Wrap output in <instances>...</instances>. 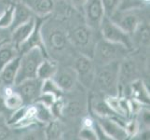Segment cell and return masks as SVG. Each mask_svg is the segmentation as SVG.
<instances>
[{
  "instance_id": "cell-1",
  "label": "cell",
  "mask_w": 150,
  "mask_h": 140,
  "mask_svg": "<svg viewBox=\"0 0 150 140\" xmlns=\"http://www.w3.org/2000/svg\"><path fill=\"white\" fill-rule=\"evenodd\" d=\"M46 57H49L47 53H45L39 47H34L25 51L24 53L21 54L19 69L14 85H17L25 80L37 77L38 65Z\"/></svg>"
},
{
  "instance_id": "cell-18",
  "label": "cell",
  "mask_w": 150,
  "mask_h": 140,
  "mask_svg": "<svg viewBox=\"0 0 150 140\" xmlns=\"http://www.w3.org/2000/svg\"><path fill=\"white\" fill-rule=\"evenodd\" d=\"M57 69H58V65L56 62L50 60L49 57H46L38 65L37 77L42 81L52 79Z\"/></svg>"
},
{
  "instance_id": "cell-14",
  "label": "cell",
  "mask_w": 150,
  "mask_h": 140,
  "mask_svg": "<svg viewBox=\"0 0 150 140\" xmlns=\"http://www.w3.org/2000/svg\"><path fill=\"white\" fill-rule=\"evenodd\" d=\"M137 67L134 61L131 59H125L122 63H120L118 69V87L120 85H126L132 83L136 76Z\"/></svg>"
},
{
  "instance_id": "cell-31",
  "label": "cell",
  "mask_w": 150,
  "mask_h": 140,
  "mask_svg": "<svg viewBox=\"0 0 150 140\" xmlns=\"http://www.w3.org/2000/svg\"><path fill=\"white\" fill-rule=\"evenodd\" d=\"M125 130L128 134V136H134L138 130V124L136 121H132L125 126Z\"/></svg>"
},
{
  "instance_id": "cell-16",
  "label": "cell",
  "mask_w": 150,
  "mask_h": 140,
  "mask_svg": "<svg viewBox=\"0 0 150 140\" xmlns=\"http://www.w3.org/2000/svg\"><path fill=\"white\" fill-rule=\"evenodd\" d=\"M21 55L15 57L14 59L5 65L2 70L0 71V80L5 86L14 85L15 79H16L17 72L19 69Z\"/></svg>"
},
{
  "instance_id": "cell-5",
  "label": "cell",
  "mask_w": 150,
  "mask_h": 140,
  "mask_svg": "<svg viewBox=\"0 0 150 140\" xmlns=\"http://www.w3.org/2000/svg\"><path fill=\"white\" fill-rule=\"evenodd\" d=\"M99 29L101 30L103 38L114 43L121 44L124 47H126L127 49H130L132 47L130 34H128L124 30H122L117 24L112 22L108 17H103Z\"/></svg>"
},
{
  "instance_id": "cell-3",
  "label": "cell",
  "mask_w": 150,
  "mask_h": 140,
  "mask_svg": "<svg viewBox=\"0 0 150 140\" xmlns=\"http://www.w3.org/2000/svg\"><path fill=\"white\" fill-rule=\"evenodd\" d=\"M128 49L121 44L114 43L105 38L100 39L93 49L94 60L99 65L114 61H120L127 54Z\"/></svg>"
},
{
  "instance_id": "cell-9",
  "label": "cell",
  "mask_w": 150,
  "mask_h": 140,
  "mask_svg": "<svg viewBox=\"0 0 150 140\" xmlns=\"http://www.w3.org/2000/svg\"><path fill=\"white\" fill-rule=\"evenodd\" d=\"M109 19L117 24L122 30L128 34H132L136 31L139 26L140 20L138 15L132 11H115Z\"/></svg>"
},
{
  "instance_id": "cell-10",
  "label": "cell",
  "mask_w": 150,
  "mask_h": 140,
  "mask_svg": "<svg viewBox=\"0 0 150 140\" xmlns=\"http://www.w3.org/2000/svg\"><path fill=\"white\" fill-rule=\"evenodd\" d=\"M70 39L76 48L80 50H88L93 40V32L88 25H79L71 31Z\"/></svg>"
},
{
  "instance_id": "cell-23",
  "label": "cell",
  "mask_w": 150,
  "mask_h": 140,
  "mask_svg": "<svg viewBox=\"0 0 150 140\" xmlns=\"http://www.w3.org/2000/svg\"><path fill=\"white\" fill-rule=\"evenodd\" d=\"M62 92H63V91L58 87V85L55 83V81L52 79L43 81L41 93H50V95H52L55 98H59L62 95Z\"/></svg>"
},
{
  "instance_id": "cell-21",
  "label": "cell",
  "mask_w": 150,
  "mask_h": 140,
  "mask_svg": "<svg viewBox=\"0 0 150 140\" xmlns=\"http://www.w3.org/2000/svg\"><path fill=\"white\" fill-rule=\"evenodd\" d=\"M146 3L144 0H120L117 11H132L143 8ZM116 10V11H117Z\"/></svg>"
},
{
  "instance_id": "cell-7",
  "label": "cell",
  "mask_w": 150,
  "mask_h": 140,
  "mask_svg": "<svg viewBox=\"0 0 150 140\" xmlns=\"http://www.w3.org/2000/svg\"><path fill=\"white\" fill-rule=\"evenodd\" d=\"M83 9L86 24L92 30H98L105 16L102 0H86Z\"/></svg>"
},
{
  "instance_id": "cell-6",
  "label": "cell",
  "mask_w": 150,
  "mask_h": 140,
  "mask_svg": "<svg viewBox=\"0 0 150 140\" xmlns=\"http://www.w3.org/2000/svg\"><path fill=\"white\" fill-rule=\"evenodd\" d=\"M43 81L38 80V77L25 80L21 83L14 85L15 92H18L22 97L23 104H32L37 101L41 95V88Z\"/></svg>"
},
{
  "instance_id": "cell-28",
  "label": "cell",
  "mask_w": 150,
  "mask_h": 140,
  "mask_svg": "<svg viewBox=\"0 0 150 140\" xmlns=\"http://www.w3.org/2000/svg\"><path fill=\"white\" fill-rule=\"evenodd\" d=\"M102 3L105 10V15L109 18L117 9L120 0H102Z\"/></svg>"
},
{
  "instance_id": "cell-19",
  "label": "cell",
  "mask_w": 150,
  "mask_h": 140,
  "mask_svg": "<svg viewBox=\"0 0 150 140\" xmlns=\"http://www.w3.org/2000/svg\"><path fill=\"white\" fill-rule=\"evenodd\" d=\"M19 55V50L12 42H5L0 45V71L8 63Z\"/></svg>"
},
{
  "instance_id": "cell-12",
  "label": "cell",
  "mask_w": 150,
  "mask_h": 140,
  "mask_svg": "<svg viewBox=\"0 0 150 140\" xmlns=\"http://www.w3.org/2000/svg\"><path fill=\"white\" fill-rule=\"evenodd\" d=\"M98 124L101 126L102 130L109 137V139H125L128 134L125 127H122L118 122L112 120L111 118H100Z\"/></svg>"
},
{
  "instance_id": "cell-17",
  "label": "cell",
  "mask_w": 150,
  "mask_h": 140,
  "mask_svg": "<svg viewBox=\"0 0 150 140\" xmlns=\"http://www.w3.org/2000/svg\"><path fill=\"white\" fill-rule=\"evenodd\" d=\"M25 4L30 8L33 13L39 17H46L53 11L55 3L53 0H25Z\"/></svg>"
},
{
  "instance_id": "cell-13",
  "label": "cell",
  "mask_w": 150,
  "mask_h": 140,
  "mask_svg": "<svg viewBox=\"0 0 150 140\" xmlns=\"http://www.w3.org/2000/svg\"><path fill=\"white\" fill-rule=\"evenodd\" d=\"M35 24V17L33 16L28 22L19 25L18 27L11 31V36H10L11 42L18 49V50H19V47L30 37L31 33L34 30Z\"/></svg>"
},
{
  "instance_id": "cell-15",
  "label": "cell",
  "mask_w": 150,
  "mask_h": 140,
  "mask_svg": "<svg viewBox=\"0 0 150 140\" xmlns=\"http://www.w3.org/2000/svg\"><path fill=\"white\" fill-rule=\"evenodd\" d=\"M34 16L33 11L25 3H17L14 4V10H13V18L12 23L9 26V30L12 31L19 25L23 24Z\"/></svg>"
},
{
  "instance_id": "cell-27",
  "label": "cell",
  "mask_w": 150,
  "mask_h": 140,
  "mask_svg": "<svg viewBox=\"0 0 150 140\" xmlns=\"http://www.w3.org/2000/svg\"><path fill=\"white\" fill-rule=\"evenodd\" d=\"M13 10H14V4L9 5L4 10V12L0 16V28H9L10 24L12 23Z\"/></svg>"
},
{
  "instance_id": "cell-35",
  "label": "cell",
  "mask_w": 150,
  "mask_h": 140,
  "mask_svg": "<svg viewBox=\"0 0 150 140\" xmlns=\"http://www.w3.org/2000/svg\"><path fill=\"white\" fill-rule=\"evenodd\" d=\"M0 16H1V14H0Z\"/></svg>"
},
{
  "instance_id": "cell-4",
  "label": "cell",
  "mask_w": 150,
  "mask_h": 140,
  "mask_svg": "<svg viewBox=\"0 0 150 140\" xmlns=\"http://www.w3.org/2000/svg\"><path fill=\"white\" fill-rule=\"evenodd\" d=\"M42 34L43 42L45 49L50 50V53L54 54H59L64 51L68 44V37L65 33L64 29L62 26H49L45 29V34Z\"/></svg>"
},
{
  "instance_id": "cell-8",
  "label": "cell",
  "mask_w": 150,
  "mask_h": 140,
  "mask_svg": "<svg viewBox=\"0 0 150 140\" xmlns=\"http://www.w3.org/2000/svg\"><path fill=\"white\" fill-rule=\"evenodd\" d=\"M75 71L81 84L90 87L94 80L93 62L87 55H80L75 61Z\"/></svg>"
},
{
  "instance_id": "cell-25",
  "label": "cell",
  "mask_w": 150,
  "mask_h": 140,
  "mask_svg": "<svg viewBox=\"0 0 150 140\" xmlns=\"http://www.w3.org/2000/svg\"><path fill=\"white\" fill-rule=\"evenodd\" d=\"M64 111L71 117L79 116L84 111V105L79 100H72L67 104L66 107H64Z\"/></svg>"
},
{
  "instance_id": "cell-29",
  "label": "cell",
  "mask_w": 150,
  "mask_h": 140,
  "mask_svg": "<svg viewBox=\"0 0 150 140\" xmlns=\"http://www.w3.org/2000/svg\"><path fill=\"white\" fill-rule=\"evenodd\" d=\"M79 136L81 139L86 140H95L98 139L96 132L93 129V127H84L79 133Z\"/></svg>"
},
{
  "instance_id": "cell-34",
  "label": "cell",
  "mask_w": 150,
  "mask_h": 140,
  "mask_svg": "<svg viewBox=\"0 0 150 140\" xmlns=\"http://www.w3.org/2000/svg\"><path fill=\"white\" fill-rule=\"evenodd\" d=\"M144 3H146V4H148L149 3V0H144Z\"/></svg>"
},
{
  "instance_id": "cell-20",
  "label": "cell",
  "mask_w": 150,
  "mask_h": 140,
  "mask_svg": "<svg viewBox=\"0 0 150 140\" xmlns=\"http://www.w3.org/2000/svg\"><path fill=\"white\" fill-rule=\"evenodd\" d=\"M132 92L135 100L142 104H149V93L141 80H133L132 82Z\"/></svg>"
},
{
  "instance_id": "cell-32",
  "label": "cell",
  "mask_w": 150,
  "mask_h": 140,
  "mask_svg": "<svg viewBox=\"0 0 150 140\" xmlns=\"http://www.w3.org/2000/svg\"><path fill=\"white\" fill-rule=\"evenodd\" d=\"M9 129L3 121H0V139H6L9 136Z\"/></svg>"
},
{
  "instance_id": "cell-26",
  "label": "cell",
  "mask_w": 150,
  "mask_h": 140,
  "mask_svg": "<svg viewBox=\"0 0 150 140\" xmlns=\"http://www.w3.org/2000/svg\"><path fill=\"white\" fill-rule=\"evenodd\" d=\"M93 108L95 113L100 118H111V116L114 115V112L105 101H96L93 104Z\"/></svg>"
},
{
  "instance_id": "cell-30",
  "label": "cell",
  "mask_w": 150,
  "mask_h": 140,
  "mask_svg": "<svg viewBox=\"0 0 150 140\" xmlns=\"http://www.w3.org/2000/svg\"><path fill=\"white\" fill-rule=\"evenodd\" d=\"M11 36V31L8 28H0V45L8 42V40L10 39Z\"/></svg>"
},
{
  "instance_id": "cell-33",
  "label": "cell",
  "mask_w": 150,
  "mask_h": 140,
  "mask_svg": "<svg viewBox=\"0 0 150 140\" xmlns=\"http://www.w3.org/2000/svg\"><path fill=\"white\" fill-rule=\"evenodd\" d=\"M71 3L73 4V6L76 9H83L84 5L86 3V0H70Z\"/></svg>"
},
{
  "instance_id": "cell-11",
  "label": "cell",
  "mask_w": 150,
  "mask_h": 140,
  "mask_svg": "<svg viewBox=\"0 0 150 140\" xmlns=\"http://www.w3.org/2000/svg\"><path fill=\"white\" fill-rule=\"evenodd\" d=\"M52 80L55 81V83L58 85V87L62 91L68 92L73 89L74 86L76 85L77 77L75 69L68 68V67L59 69L58 67Z\"/></svg>"
},
{
  "instance_id": "cell-22",
  "label": "cell",
  "mask_w": 150,
  "mask_h": 140,
  "mask_svg": "<svg viewBox=\"0 0 150 140\" xmlns=\"http://www.w3.org/2000/svg\"><path fill=\"white\" fill-rule=\"evenodd\" d=\"M45 136L48 139H59L62 136V127L57 120H50L45 131Z\"/></svg>"
},
{
  "instance_id": "cell-2",
  "label": "cell",
  "mask_w": 150,
  "mask_h": 140,
  "mask_svg": "<svg viewBox=\"0 0 150 140\" xmlns=\"http://www.w3.org/2000/svg\"><path fill=\"white\" fill-rule=\"evenodd\" d=\"M120 61H114L110 63L100 65L97 71L95 80L98 88L108 95L117 96L118 87V69Z\"/></svg>"
},
{
  "instance_id": "cell-24",
  "label": "cell",
  "mask_w": 150,
  "mask_h": 140,
  "mask_svg": "<svg viewBox=\"0 0 150 140\" xmlns=\"http://www.w3.org/2000/svg\"><path fill=\"white\" fill-rule=\"evenodd\" d=\"M4 104H5V106H6V107L9 108V109L15 110L23 105V101L19 93L14 91L11 95L5 96Z\"/></svg>"
}]
</instances>
